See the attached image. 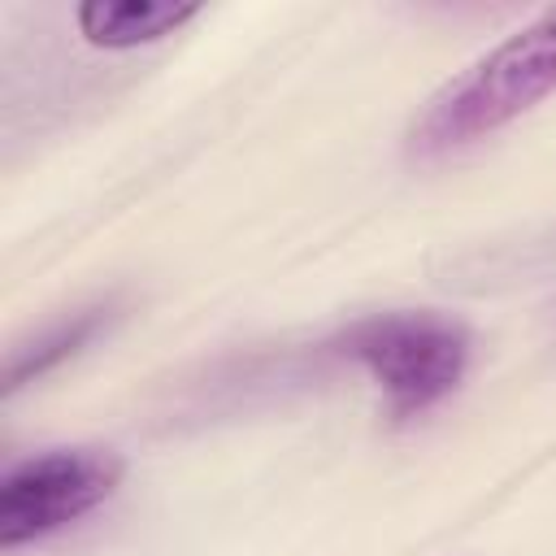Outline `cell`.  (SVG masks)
<instances>
[{"instance_id": "3957f363", "label": "cell", "mask_w": 556, "mask_h": 556, "mask_svg": "<svg viewBox=\"0 0 556 556\" xmlns=\"http://www.w3.org/2000/svg\"><path fill=\"white\" fill-rule=\"evenodd\" d=\"M126 478V460L113 447L74 443V447H43L0 478V547L17 552L39 543L87 513H96Z\"/></svg>"}, {"instance_id": "6da1fadb", "label": "cell", "mask_w": 556, "mask_h": 556, "mask_svg": "<svg viewBox=\"0 0 556 556\" xmlns=\"http://www.w3.org/2000/svg\"><path fill=\"white\" fill-rule=\"evenodd\" d=\"M547 96H556V4L456 70L408 122L404 152L413 161L452 156L513 126Z\"/></svg>"}, {"instance_id": "277c9868", "label": "cell", "mask_w": 556, "mask_h": 556, "mask_svg": "<svg viewBox=\"0 0 556 556\" xmlns=\"http://www.w3.org/2000/svg\"><path fill=\"white\" fill-rule=\"evenodd\" d=\"M200 13L195 0H83L74 4V30L100 52H135L178 35Z\"/></svg>"}, {"instance_id": "5b68a950", "label": "cell", "mask_w": 556, "mask_h": 556, "mask_svg": "<svg viewBox=\"0 0 556 556\" xmlns=\"http://www.w3.org/2000/svg\"><path fill=\"white\" fill-rule=\"evenodd\" d=\"M109 321V308H83V313H70L65 321H56V326H48L43 334H35L30 343H22V348H13L9 352V361H4V382H0V391L4 395H17L26 382H39L43 374H52L61 361H70L78 348H87L96 334H100V326Z\"/></svg>"}, {"instance_id": "7a4b0ae2", "label": "cell", "mask_w": 556, "mask_h": 556, "mask_svg": "<svg viewBox=\"0 0 556 556\" xmlns=\"http://www.w3.org/2000/svg\"><path fill=\"white\" fill-rule=\"evenodd\" d=\"M330 348L356 361L378 382L395 421H408L460 387L473 339L456 317L430 308H400L352 321Z\"/></svg>"}]
</instances>
